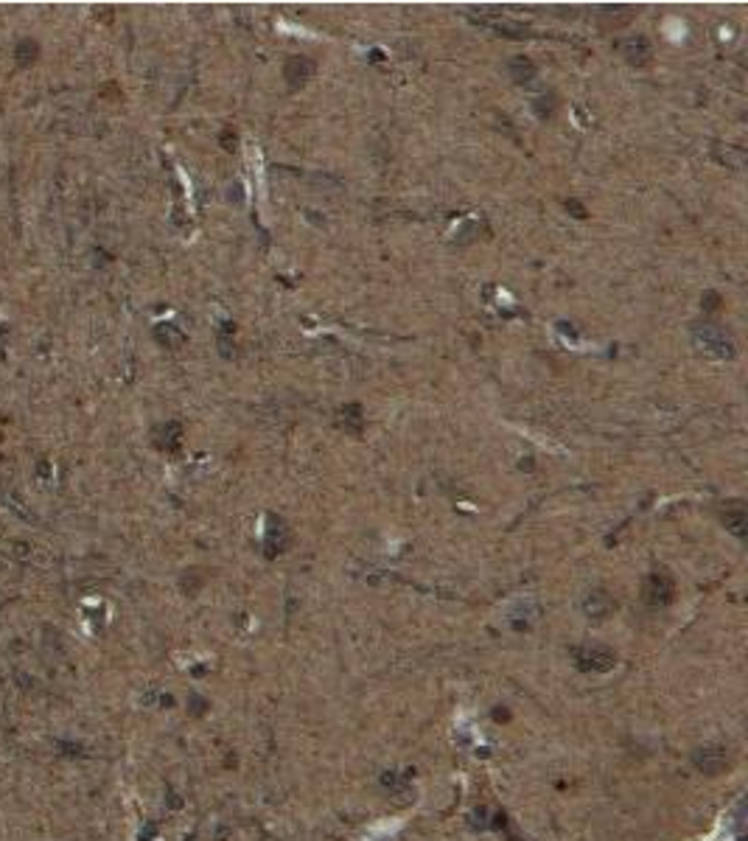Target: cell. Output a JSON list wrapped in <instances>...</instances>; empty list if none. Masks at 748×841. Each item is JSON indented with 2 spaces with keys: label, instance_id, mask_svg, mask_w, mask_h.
I'll return each instance as SVG.
<instances>
[{
  "label": "cell",
  "instance_id": "3957f363",
  "mask_svg": "<svg viewBox=\"0 0 748 841\" xmlns=\"http://www.w3.org/2000/svg\"><path fill=\"white\" fill-rule=\"evenodd\" d=\"M575 659H578V665H580L583 671H600V673H605V671H611V668L616 665V656H614L608 648H600V645L578 648V651H575Z\"/></svg>",
  "mask_w": 748,
  "mask_h": 841
},
{
  "label": "cell",
  "instance_id": "7c38bea8",
  "mask_svg": "<svg viewBox=\"0 0 748 841\" xmlns=\"http://www.w3.org/2000/svg\"><path fill=\"white\" fill-rule=\"evenodd\" d=\"M485 25L493 28V31H499V34H505V37H513V40L527 37V25H522V23H510V20H485Z\"/></svg>",
  "mask_w": 748,
  "mask_h": 841
},
{
  "label": "cell",
  "instance_id": "7a4b0ae2",
  "mask_svg": "<svg viewBox=\"0 0 748 841\" xmlns=\"http://www.w3.org/2000/svg\"><path fill=\"white\" fill-rule=\"evenodd\" d=\"M642 595H645V603H648V606H667V603L673 601V595H675L673 578H670L665 569H656V572H650V575H648V581H645V589H642Z\"/></svg>",
  "mask_w": 748,
  "mask_h": 841
},
{
  "label": "cell",
  "instance_id": "5bb4252c",
  "mask_svg": "<svg viewBox=\"0 0 748 841\" xmlns=\"http://www.w3.org/2000/svg\"><path fill=\"white\" fill-rule=\"evenodd\" d=\"M552 110H555V104H552V95L547 98V95H541V98H535V112L541 115V118H547V115H552Z\"/></svg>",
  "mask_w": 748,
  "mask_h": 841
},
{
  "label": "cell",
  "instance_id": "5b68a950",
  "mask_svg": "<svg viewBox=\"0 0 748 841\" xmlns=\"http://www.w3.org/2000/svg\"><path fill=\"white\" fill-rule=\"evenodd\" d=\"M695 765L703 771V774H720L726 765H729V755H726V749H720V746H706V749H698L695 752Z\"/></svg>",
  "mask_w": 748,
  "mask_h": 841
},
{
  "label": "cell",
  "instance_id": "8992f818",
  "mask_svg": "<svg viewBox=\"0 0 748 841\" xmlns=\"http://www.w3.org/2000/svg\"><path fill=\"white\" fill-rule=\"evenodd\" d=\"M311 74H314V62L308 57H289L286 65H284V79H286V84L292 90L303 87L311 79Z\"/></svg>",
  "mask_w": 748,
  "mask_h": 841
},
{
  "label": "cell",
  "instance_id": "6da1fadb",
  "mask_svg": "<svg viewBox=\"0 0 748 841\" xmlns=\"http://www.w3.org/2000/svg\"><path fill=\"white\" fill-rule=\"evenodd\" d=\"M692 345L715 359H732L735 356V340L732 334L718 323H698L692 325Z\"/></svg>",
  "mask_w": 748,
  "mask_h": 841
},
{
  "label": "cell",
  "instance_id": "30bf717a",
  "mask_svg": "<svg viewBox=\"0 0 748 841\" xmlns=\"http://www.w3.org/2000/svg\"><path fill=\"white\" fill-rule=\"evenodd\" d=\"M723 522H726V528H729L735 535H746V528H748L746 508H743L740 502H735V505L723 514Z\"/></svg>",
  "mask_w": 748,
  "mask_h": 841
},
{
  "label": "cell",
  "instance_id": "8fae6325",
  "mask_svg": "<svg viewBox=\"0 0 748 841\" xmlns=\"http://www.w3.org/2000/svg\"><path fill=\"white\" fill-rule=\"evenodd\" d=\"M342 424H345V429H348L351 435H362V429H365L362 407H359V404H348V407H342Z\"/></svg>",
  "mask_w": 748,
  "mask_h": 841
},
{
  "label": "cell",
  "instance_id": "277c9868",
  "mask_svg": "<svg viewBox=\"0 0 748 841\" xmlns=\"http://www.w3.org/2000/svg\"><path fill=\"white\" fill-rule=\"evenodd\" d=\"M619 51H622V57H625L631 65L642 68V65L650 59V40H648L645 34H633V37H628V40L619 42Z\"/></svg>",
  "mask_w": 748,
  "mask_h": 841
},
{
  "label": "cell",
  "instance_id": "2e32d148",
  "mask_svg": "<svg viewBox=\"0 0 748 841\" xmlns=\"http://www.w3.org/2000/svg\"><path fill=\"white\" fill-rule=\"evenodd\" d=\"M718 306H720V295H718V292H706V295H703V308L715 311Z\"/></svg>",
  "mask_w": 748,
  "mask_h": 841
},
{
  "label": "cell",
  "instance_id": "ba28073f",
  "mask_svg": "<svg viewBox=\"0 0 748 841\" xmlns=\"http://www.w3.org/2000/svg\"><path fill=\"white\" fill-rule=\"evenodd\" d=\"M289 544V528L284 519L278 516H269V528H267V538H264V547H267V555H278L284 552Z\"/></svg>",
  "mask_w": 748,
  "mask_h": 841
},
{
  "label": "cell",
  "instance_id": "4fadbf2b",
  "mask_svg": "<svg viewBox=\"0 0 748 841\" xmlns=\"http://www.w3.org/2000/svg\"><path fill=\"white\" fill-rule=\"evenodd\" d=\"M715 157L720 160V163H726V166H735V168H743V163H746V152L743 149H726V152H715Z\"/></svg>",
  "mask_w": 748,
  "mask_h": 841
},
{
  "label": "cell",
  "instance_id": "52a82bcc",
  "mask_svg": "<svg viewBox=\"0 0 748 841\" xmlns=\"http://www.w3.org/2000/svg\"><path fill=\"white\" fill-rule=\"evenodd\" d=\"M614 609H616V601L605 589L589 592L586 601H583V612H586V617H592V620H605Z\"/></svg>",
  "mask_w": 748,
  "mask_h": 841
},
{
  "label": "cell",
  "instance_id": "9a60e30c",
  "mask_svg": "<svg viewBox=\"0 0 748 841\" xmlns=\"http://www.w3.org/2000/svg\"><path fill=\"white\" fill-rule=\"evenodd\" d=\"M566 211H572V216H578V219H586V216H589V211H586L583 202H578V199H569V202H566Z\"/></svg>",
  "mask_w": 748,
  "mask_h": 841
},
{
  "label": "cell",
  "instance_id": "9c48e42d",
  "mask_svg": "<svg viewBox=\"0 0 748 841\" xmlns=\"http://www.w3.org/2000/svg\"><path fill=\"white\" fill-rule=\"evenodd\" d=\"M508 76L513 79L516 84L532 81V79H535V62L527 59V57H513V59L508 62Z\"/></svg>",
  "mask_w": 748,
  "mask_h": 841
}]
</instances>
